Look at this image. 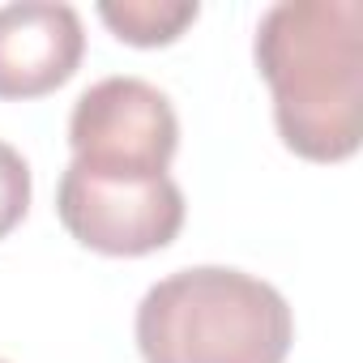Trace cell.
I'll return each instance as SVG.
<instances>
[{"label": "cell", "mask_w": 363, "mask_h": 363, "mask_svg": "<svg viewBox=\"0 0 363 363\" xmlns=\"http://www.w3.org/2000/svg\"><path fill=\"white\" fill-rule=\"evenodd\" d=\"M30 210V167L26 158L0 141V240H5Z\"/></svg>", "instance_id": "7"}, {"label": "cell", "mask_w": 363, "mask_h": 363, "mask_svg": "<svg viewBox=\"0 0 363 363\" xmlns=\"http://www.w3.org/2000/svg\"><path fill=\"white\" fill-rule=\"evenodd\" d=\"M197 0H103L99 18L111 26L120 43L133 48H167L197 22Z\"/></svg>", "instance_id": "6"}, {"label": "cell", "mask_w": 363, "mask_h": 363, "mask_svg": "<svg viewBox=\"0 0 363 363\" xmlns=\"http://www.w3.org/2000/svg\"><path fill=\"white\" fill-rule=\"evenodd\" d=\"M295 316L278 286L227 269H175L137 303L145 363H286Z\"/></svg>", "instance_id": "2"}, {"label": "cell", "mask_w": 363, "mask_h": 363, "mask_svg": "<svg viewBox=\"0 0 363 363\" xmlns=\"http://www.w3.org/2000/svg\"><path fill=\"white\" fill-rule=\"evenodd\" d=\"M0 363H5V359H0Z\"/></svg>", "instance_id": "8"}, {"label": "cell", "mask_w": 363, "mask_h": 363, "mask_svg": "<svg viewBox=\"0 0 363 363\" xmlns=\"http://www.w3.org/2000/svg\"><path fill=\"white\" fill-rule=\"evenodd\" d=\"M73 167L103 179H158L167 175L179 120L171 99L141 77L94 82L69 116Z\"/></svg>", "instance_id": "3"}, {"label": "cell", "mask_w": 363, "mask_h": 363, "mask_svg": "<svg viewBox=\"0 0 363 363\" xmlns=\"http://www.w3.org/2000/svg\"><path fill=\"white\" fill-rule=\"evenodd\" d=\"M257 69L291 154L342 162L363 141V5L282 0L257 26Z\"/></svg>", "instance_id": "1"}, {"label": "cell", "mask_w": 363, "mask_h": 363, "mask_svg": "<svg viewBox=\"0 0 363 363\" xmlns=\"http://www.w3.org/2000/svg\"><path fill=\"white\" fill-rule=\"evenodd\" d=\"M86 52L73 5L22 0L0 9V99H43L60 90Z\"/></svg>", "instance_id": "5"}, {"label": "cell", "mask_w": 363, "mask_h": 363, "mask_svg": "<svg viewBox=\"0 0 363 363\" xmlns=\"http://www.w3.org/2000/svg\"><path fill=\"white\" fill-rule=\"evenodd\" d=\"M65 231L103 257H150L184 227V193L171 175L158 179H103L65 167L56 189Z\"/></svg>", "instance_id": "4"}]
</instances>
